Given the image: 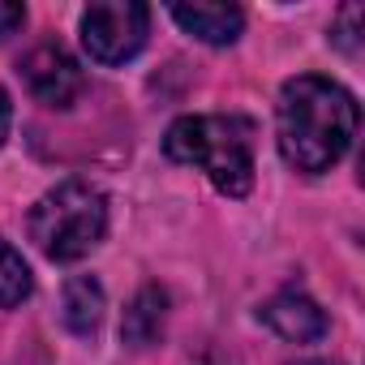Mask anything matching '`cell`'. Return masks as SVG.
<instances>
[{"label":"cell","instance_id":"6da1fadb","mask_svg":"<svg viewBox=\"0 0 365 365\" xmlns=\"http://www.w3.org/2000/svg\"><path fill=\"white\" fill-rule=\"evenodd\" d=\"M356 116L352 91L331 78L301 73L284 82L275 103V142L284 163L301 176L331 172L356 138Z\"/></svg>","mask_w":365,"mask_h":365},{"label":"cell","instance_id":"7a4b0ae2","mask_svg":"<svg viewBox=\"0 0 365 365\" xmlns=\"http://www.w3.org/2000/svg\"><path fill=\"white\" fill-rule=\"evenodd\" d=\"M163 150L172 163L198 168L228 198L254 190V125L245 116H180L168 125Z\"/></svg>","mask_w":365,"mask_h":365},{"label":"cell","instance_id":"3957f363","mask_svg":"<svg viewBox=\"0 0 365 365\" xmlns=\"http://www.w3.org/2000/svg\"><path fill=\"white\" fill-rule=\"evenodd\" d=\"M31 241L52 262H78L86 258L103 232H108V198L91 180H61L31 207Z\"/></svg>","mask_w":365,"mask_h":365},{"label":"cell","instance_id":"277c9868","mask_svg":"<svg viewBox=\"0 0 365 365\" xmlns=\"http://www.w3.org/2000/svg\"><path fill=\"white\" fill-rule=\"evenodd\" d=\"M150 9L138 0H99L82 14V48L99 65H125L146 48Z\"/></svg>","mask_w":365,"mask_h":365},{"label":"cell","instance_id":"5b68a950","mask_svg":"<svg viewBox=\"0 0 365 365\" xmlns=\"http://www.w3.org/2000/svg\"><path fill=\"white\" fill-rule=\"evenodd\" d=\"M22 78H26V91H31L43 108H73L78 95L86 91L82 65H78L61 43H39V48H31L26 61H22Z\"/></svg>","mask_w":365,"mask_h":365},{"label":"cell","instance_id":"8992f818","mask_svg":"<svg viewBox=\"0 0 365 365\" xmlns=\"http://www.w3.org/2000/svg\"><path fill=\"white\" fill-rule=\"evenodd\" d=\"M258 318H262L279 339H288V344H318V339L331 331L322 305H318L309 292H301V288H279V292L258 309Z\"/></svg>","mask_w":365,"mask_h":365},{"label":"cell","instance_id":"52a82bcc","mask_svg":"<svg viewBox=\"0 0 365 365\" xmlns=\"http://www.w3.org/2000/svg\"><path fill=\"white\" fill-rule=\"evenodd\" d=\"M168 14L185 35H194L211 48H228L245 31V14L237 5H172Z\"/></svg>","mask_w":365,"mask_h":365},{"label":"cell","instance_id":"ba28073f","mask_svg":"<svg viewBox=\"0 0 365 365\" xmlns=\"http://www.w3.org/2000/svg\"><path fill=\"white\" fill-rule=\"evenodd\" d=\"M163 318H168V292L155 288V284H146V288L129 301V309H125V318H120V339H125L129 348H150V344L163 335Z\"/></svg>","mask_w":365,"mask_h":365},{"label":"cell","instance_id":"9c48e42d","mask_svg":"<svg viewBox=\"0 0 365 365\" xmlns=\"http://www.w3.org/2000/svg\"><path fill=\"white\" fill-rule=\"evenodd\" d=\"M103 318V288L91 275H73L65 284V327L73 335H95Z\"/></svg>","mask_w":365,"mask_h":365},{"label":"cell","instance_id":"30bf717a","mask_svg":"<svg viewBox=\"0 0 365 365\" xmlns=\"http://www.w3.org/2000/svg\"><path fill=\"white\" fill-rule=\"evenodd\" d=\"M31 288H35V279H31L26 258H22L5 237H0V309L22 305V301L31 297Z\"/></svg>","mask_w":365,"mask_h":365},{"label":"cell","instance_id":"8fae6325","mask_svg":"<svg viewBox=\"0 0 365 365\" xmlns=\"http://www.w3.org/2000/svg\"><path fill=\"white\" fill-rule=\"evenodd\" d=\"M361 22H365V9H361V5L339 9V18H335V26H331V43L344 48L348 56H356V52H361Z\"/></svg>","mask_w":365,"mask_h":365},{"label":"cell","instance_id":"7c38bea8","mask_svg":"<svg viewBox=\"0 0 365 365\" xmlns=\"http://www.w3.org/2000/svg\"><path fill=\"white\" fill-rule=\"evenodd\" d=\"M22 22H26V9H22V5H14V0H0V39L18 35V31H22Z\"/></svg>","mask_w":365,"mask_h":365},{"label":"cell","instance_id":"4fadbf2b","mask_svg":"<svg viewBox=\"0 0 365 365\" xmlns=\"http://www.w3.org/2000/svg\"><path fill=\"white\" fill-rule=\"evenodd\" d=\"M9 129H14V99H9V91H5V86H0V146H5Z\"/></svg>","mask_w":365,"mask_h":365},{"label":"cell","instance_id":"5bb4252c","mask_svg":"<svg viewBox=\"0 0 365 365\" xmlns=\"http://www.w3.org/2000/svg\"><path fill=\"white\" fill-rule=\"evenodd\" d=\"M198 365H228V361H220V356H202Z\"/></svg>","mask_w":365,"mask_h":365},{"label":"cell","instance_id":"9a60e30c","mask_svg":"<svg viewBox=\"0 0 365 365\" xmlns=\"http://www.w3.org/2000/svg\"><path fill=\"white\" fill-rule=\"evenodd\" d=\"M297 365H335V361H297Z\"/></svg>","mask_w":365,"mask_h":365}]
</instances>
